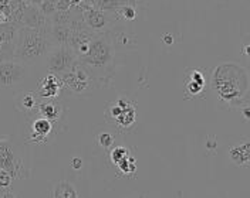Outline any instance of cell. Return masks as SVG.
I'll list each match as a JSON object with an SVG mask.
<instances>
[{
  "instance_id": "obj_1",
  "label": "cell",
  "mask_w": 250,
  "mask_h": 198,
  "mask_svg": "<svg viewBox=\"0 0 250 198\" xmlns=\"http://www.w3.org/2000/svg\"><path fill=\"white\" fill-rule=\"evenodd\" d=\"M210 87L223 105L240 109L249 104V72L239 64L218 65L212 72Z\"/></svg>"
},
{
  "instance_id": "obj_2",
  "label": "cell",
  "mask_w": 250,
  "mask_h": 198,
  "mask_svg": "<svg viewBox=\"0 0 250 198\" xmlns=\"http://www.w3.org/2000/svg\"><path fill=\"white\" fill-rule=\"evenodd\" d=\"M50 26L47 27L19 26L13 60L27 64L30 67L44 61L47 54L54 47V43L51 41V36H50Z\"/></svg>"
},
{
  "instance_id": "obj_3",
  "label": "cell",
  "mask_w": 250,
  "mask_h": 198,
  "mask_svg": "<svg viewBox=\"0 0 250 198\" xmlns=\"http://www.w3.org/2000/svg\"><path fill=\"white\" fill-rule=\"evenodd\" d=\"M114 57V48L107 40L101 37H93L88 43L87 51L83 55H80L78 60L90 71H103L112 64Z\"/></svg>"
},
{
  "instance_id": "obj_4",
  "label": "cell",
  "mask_w": 250,
  "mask_h": 198,
  "mask_svg": "<svg viewBox=\"0 0 250 198\" xmlns=\"http://www.w3.org/2000/svg\"><path fill=\"white\" fill-rule=\"evenodd\" d=\"M30 65L17 60L0 61V91H16L30 78Z\"/></svg>"
},
{
  "instance_id": "obj_5",
  "label": "cell",
  "mask_w": 250,
  "mask_h": 198,
  "mask_svg": "<svg viewBox=\"0 0 250 198\" xmlns=\"http://www.w3.org/2000/svg\"><path fill=\"white\" fill-rule=\"evenodd\" d=\"M78 61L77 53L68 46L54 44L44 58V67L48 74L62 75L65 71L71 70Z\"/></svg>"
},
{
  "instance_id": "obj_6",
  "label": "cell",
  "mask_w": 250,
  "mask_h": 198,
  "mask_svg": "<svg viewBox=\"0 0 250 198\" xmlns=\"http://www.w3.org/2000/svg\"><path fill=\"white\" fill-rule=\"evenodd\" d=\"M60 79L62 82V87H65L68 91L74 95H84L93 90V75L90 70L78 60L77 64L62 74Z\"/></svg>"
},
{
  "instance_id": "obj_7",
  "label": "cell",
  "mask_w": 250,
  "mask_h": 198,
  "mask_svg": "<svg viewBox=\"0 0 250 198\" xmlns=\"http://www.w3.org/2000/svg\"><path fill=\"white\" fill-rule=\"evenodd\" d=\"M0 170L7 171L13 179L24 176V160L19 147L10 140H0Z\"/></svg>"
},
{
  "instance_id": "obj_8",
  "label": "cell",
  "mask_w": 250,
  "mask_h": 198,
  "mask_svg": "<svg viewBox=\"0 0 250 198\" xmlns=\"http://www.w3.org/2000/svg\"><path fill=\"white\" fill-rule=\"evenodd\" d=\"M105 115H107V121L114 123L118 129H128L135 123L137 109L129 101L118 99L117 102L109 104Z\"/></svg>"
},
{
  "instance_id": "obj_9",
  "label": "cell",
  "mask_w": 250,
  "mask_h": 198,
  "mask_svg": "<svg viewBox=\"0 0 250 198\" xmlns=\"http://www.w3.org/2000/svg\"><path fill=\"white\" fill-rule=\"evenodd\" d=\"M62 90V82L60 76L47 72V75L43 79H40L39 87L36 90V95L40 99H54Z\"/></svg>"
},
{
  "instance_id": "obj_10",
  "label": "cell",
  "mask_w": 250,
  "mask_h": 198,
  "mask_svg": "<svg viewBox=\"0 0 250 198\" xmlns=\"http://www.w3.org/2000/svg\"><path fill=\"white\" fill-rule=\"evenodd\" d=\"M53 133V122L43 116H37L31 123V136L27 143H46L47 139Z\"/></svg>"
},
{
  "instance_id": "obj_11",
  "label": "cell",
  "mask_w": 250,
  "mask_h": 198,
  "mask_svg": "<svg viewBox=\"0 0 250 198\" xmlns=\"http://www.w3.org/2000/svg\"><path fill=\"white\" fill-rule=\"evenodd\" d=\"M229 157L234 166L237 167H249L250 163V143L246 139L245 142L234 144L229 149Z\"/></svg>"
},
{
  "instance_id": "obj_12",
  "label": "cell",
  "mask_w": 250,
  "mask_h": 198,
  "mask_svg": "<svg viewBox=\"0 0 250 198\" xmlns=\"http://www.w3.org/2000/svg\"><path fill=\"white\" fill-rule=\"evenodd\" d=\"M83 20H84V24L93 30H103L109 24L108 16L105 15L103 10H95V9L84 12Z\"/></svg>"
},
{
  "instance_id": "obj_13",
  "label": "cell",
  "mask_w": 250,
  "mask_h": 198,
  "mask_svg": "<svg viewBox=\"0 0 250 198\" xmlns=\"http://www.w3.org/2000/svg\"><path fill=\"white\" fill-rule=\"evenodd\" d=\"M40 104V98L36 95V92H26L17 96L16 99V108L23 113H33L37 110Z\"/></svg>"
},
{
  "instance_id": "obj_14",
  "label": "cell",
  "mask_w": 250,
  "mask_h": 198,
  "mask_svg": "<svg viewBox=\"0 0 250 198\" xmlns=\"http://www.w3.org/2000/svg\"><path fill=\"white\" fill-rule=\"evenodd\" d=\"M36 112H37L39 116H43V118L51 121L53 123L57 122L60 119V115H62L60 107L56 102H53L51 99H48V101H40V104H39Z\"/></svg>"
},
{
  "instance_id": "obj_15",
  "label": "cell",
  "mask_w": 250,
  "mask_h": 198,
  "mask_svg": "<svg viewBox=\"0 0 250 198\" xmlns=\"http://www.w3.org/2000/svg\"><path fill=\"white\" fill-rule=\"evenodd\" d=\"M205 88V78L203 74L198 70H193L189 75H188L187 85H185V91L187 93H190L192 96H196L198 93H201Z\"/></svg>"
},
{
  "instance_id": "obj_16",
  "label": "cell",
  "mask_w": 250,
  "mask_h": 198,
  "mask_svg": "<svg viewBox=\"0 0 250 198\" xmlns=\"http://www.w3.org/2000/svg\"><path fill=\"white\" fill-rule=\"evenodd\" d=\"M50 197L56 198H77L78 193L74 185L68 181H59L50 191Z\"/></svg>"
},
{
  "instance_id": "obj_17",
  "label": "cell",
  "mask_w": 250,
  "mask_h": 198,
  "mask_svg": "<svg viewBox=\"0 0 250 198\" xmlns=\"http://www.w3.org/2000/svg\"><path fill=\"white\" fill-rule=\"evenodd\" d=\"M121 6H124L123 3H120V0H98V7L103 12H108V10H118Z\"/></svg>"
},
{
  "instance_id": "obj_18",
  "label": "cell",
  "mask_w": 250,
  "mask_h": 198,
  "mask_svg": "<svg viewBox=\"0 0 250 198\" xmlns=\"http://www.w3.org/2000/svg\"><path fill=\"white\" fill-rule=\"evenodd\" d=\"M97 142L103 149H109L114 144V136L108 132H104V133H100L97 136Z\"/></svg>"
},
{
  "instance_id": "obj_19",
  "label": "cell",
  "mask_w": 250,
  "mask_h": 198,
  "mask_svg": "<svg viewBox=\"0 0 250 198\" xmlns=\"http://www.w3.org/2000/svg\"><path fill=\"white\" fill-rule=\"evenodd\" d=\"M13 177L7 173V171H3V170H0V190L1 191H4V190H9L10 188V185L13 183Z\"/></svg>"
},
{
  "instance_id": "obj_20",
  "label": "cell",
  "mask_w": 250,
  "mask_h": 198,
  "mask_svg": "<svg viewBox=\"0 0 250 198\" xmlns=\"http://www.w3.org/2000/svg\"><path fill=\"white\" fill-rule=\"evenodd\" d=\"M120 15H123L125 20H134L137 17V12L132 6H121Z\"/></svg>"
},
{
  "instance_id": "obj_21",
  "label": "cell",
  "mask_w": 250,
  "mask_h": 198,
  "mask_svg": "<svg viewBox=\"0 0 250 198\" xmlns=\"http://www.w3.org/2000/svg\"><path fill=\"white\" fill-rule=\"evenodd\" d=\"M81 166H83V160L80 157H74L73 162H71V167L74 170H78V168H81Z\"/></svg>"
},
{
  "instance_id": "obj_22",
  "label": "cell",
  "mask_w": 250,
  "mask_h": 198,
  "mask_svg": "<svg viewBox=\"0 0 250 198\" xmlns=\"http://www.w3.org/2000/svg\"><path fill=\"white\" fill-rule=\"evenodd\" d=\"M26 1H27L29 4H34V6H39V4H40V3H42L43 0H26Z\"/></svg>"
}]
</instances>
